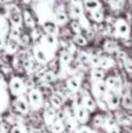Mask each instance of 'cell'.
<instances>
[{
	"instance_id": "ab89813d",
	"label": "cell",
	"mask_w": 132,
	"mask_h": 133,
	"mask_svg": "<svg viewBox=\"0 0 132 133\" xmlns=\"http://www.w3.org/2000/svg\"><path fill=\"white\" fill-rule=\"evenodd\" d=\"M70 5H82V0H69Z\"/></svg>"
},
{
	"instance_id": "603a6c76",
	"label": "cell",
	"mask_w": 132,
	"mask_h": 133,
	"mask_svg": "<svg viewBox=\"0 0 132 133\" xmlns=\"http://www.w3.org/2000/svg\"><path fill=\"white\" fill-rule=\"evenodd\" d=\"M105 77H107V72L105 70L101 68H91L90 70V81L91 83H97V82H104Z\"/></svg>"
},
{
	"instance_id": "83f0119b",
	"label": "cell",
	"mask_w": 132,
	"mask_h": 133,
	"mask_svg": "<svg viewBox=\"0 0 132 133\" xmlns=\"http://www.w3.org/2000/svg\"><path fill=\"white\" fill-rule=\"evenodd\" d=\"M70 41L78 48H84L89 44V39L87 36L82 34H77V35H72V37L70 39Z\"/></svg>"
},
{
	"instance_id": "ba28073f",
	"label": "cell",
	"mask_w": 132,
	"mask_h": 133,
	"mask_svg": "<svg viewBox=\"0 0 132 133\" xmlns=\"http://www.w3.org/2000/svg\"><path fill=\"white\" fill-rule=\"evenodd\" d=\"M104 99L108 104L109 111H114L115 112V111H117L119 109V106H121V95L115 91L108 90L104 96Z\"/></svg>"
},
{
	"instance_id": "74e56055",
	"label": "cell",
	"mask_w": 132,
	"mask_h": 133,
	"mask_svg": "<svg viewBox=\"0 0 132 133\" xmlns=\"http://www.w3.org/2000/svg\"><path fill=\"white\" fill-rule=\"evenodd\" d=\"M78 133H95V130L91 129V127H88L85 125H82V126L78 127Z\"/></svg>"
},
{
	"instance_id": "60d3db41",
	"label": "cell",
	"mask_w": 132,
	"mask_h": 133,
	"mask_svg": "<svg viewBox=\"0 0 132 133\" xmlns=\"http://www.w3.org/2000/svg\"><path fill=\"white\" fill-rule=\"evenodd\" d=\"M2 122H4V118H2V116L1 115H0V124H1V123Z\"/></svg>"
},
{
	"instance_id": "8992f818",
	"label": "cell",
	"mask_w": 132,
	"mask_h": 133,
	"mask_svg": "<svg viewBox=\"0 0 132 133\" xmlns=\"http://www.w3.org/2000/svg\"><path fill=\"white\" fill-rule=\"evenodd\" d=\"M9 92L5 76L0 72V115L4 113L9 106Z\"/></svg>"
},
{
	"instance_id": "6da1fadb",
	"label": "cell",
	"mask_w": 132,
	"mask_h": 133,
	"mask_svg": "<svg viewBox=\"0 0 132 133\" xmlns=\"http://www.w3.org/2000/svg\"><path fill=\"white\" fill-rule=\"evenodd\" d=\"M32 56L36 63L47 64L48 62H50L51 60H54L56 57V51L42 46L39 42H35L32 48Z\"/></svg>"
},
{
	"instance_id": "5b68a950",
	"label": "cell",
	"mask_w": 132,
	"mask_h": 133,
	"mask_svg": "<svg viewBox=\"0 0 132 133\" xmlns=\"http://www.w3.org/2000/svg\"><path fill=\"white\" fill-rule=\"evenodd\" d=\"M12 109L18 116H27L30 112V109L26 95L14 97L12 101Z\"/></svg>"
},
{
	"instance_id": "9c48e42d",
	"label": "cell",
	"mask_w": 132,
	"mask_h": 133,
	"mask_svg": "<svg viewBox=\"0 0 132 133\" xmlns=\"http://www.w3.org/2000/svg\"><path fill=\"white\" fill-rule=\"evenodd\" d=\"M82 104L81 105L88 111L89 113H93L96 111L97 109V104H96V99L91 96V94L89 91H85V90H82Z\"/></svg>"
},
{
	"instance_id": "8d00e7d4",
	"label": "cell",
	"mask_w": 132,
	"mask_h": 133,
	"mask_svg": "<svg viewBox=\"0 0 132 133\" xmlns=\"http://www.w3.org/2000/svg\"><path fill=\"white\" fill-rule=\"evenodd\" d=\"M96 104H97V108H100L101 110L104 111V112L109 111V108H108V104H107V102H105L104 97H101V98L96 99Z\"/></svg>"
},
{
	"instance_id": "7a4b0ae2",
	"label": "cell",
	"mask_w": 132,
	"mask_h": 133,
	"mask_svg": "<svg viewBox=\"0 0 132 133\" xmlns=\"http://www.w3.org/2000/svg\"><path fill=\"white\" fill-rule=\"evenodd\" d=\"M7 88H8L9 95H12L13 97L22 96V95L27 94V84H26V79L22 76L12 75L7 83Z\"/></svg>"
},
{
	"instance_id": "8fae6325",
	"label": "cell",
	"mask_w": 132,
	"mask_h": 133,
	"mask_svg": "<svg viewBox=\"0 0 132 133\" xmlns=\"http://www.w3.org/2000/svg\"><path fill=\"white\" fill-rule=\"evenodd\" d=\"M74 117L80 125H85L90 119V113L82 105L74 106Z\"/></svg>"
},
{
	"instance_id": "52a82bcc",
	"label": "cell",
	"mask_w": 132,
	"mask_h": 133,
	"mask_svg": "<svg viewBox=\"0 0 132 133\" xmlns=\"http://www.w3.org/2000/svg\"><path fill=\"white\" fill-rule=\"evenodd\" d=\"M104 83L107 85L108 90H111V91H115L117 94L122 95L123 92V82H122L121 77L117 75H110V76H107L104 79Z\"/></svg>"
},
{
	"instance_id": "d6986e66",
	"label": "cell",
	"mask_w": 132,
	"mask_h": 133,
	"mask_svg": "<svg viewBox=\"0 0 132 133\" xmlns=\"http://www.w3.org/2000/svg\"><path fill=\"white\" fill-rule=\"evenodd\" d=\"M121 105L123 106L124 110L126 111H132V94L131 90L124 89L121 95Z\"/></svg>"
},
{
	"instance_id": "f35d334b",
	"label": "cell",
	"mask_w": 132,
	"mask_h": 133,
	"mask_svg": "<svg viewBox=\"0 0 132 133\" xmlns=\"http://www.w3.org/2000/svg\"><path fill=\"white\" fill-rule=\"evenodd\" d=\"M7 37L6 36H0V51H4L5 46H6Z\"/></svg>"
},
{
	"instance_id": "30bf717a",
	"label": "cell",
	"mask_w": 132,
	"mask_h": 133,
	"mask_svg": "<svg viewBox=\"0 0 132 133\" xmlns=\"http://www.w3.org/2000/svg\"><path fill=\"white\" fill-rule=\"evenodd\" d=\"M65 89L70 94H76L82 89V78L80 75H71L65 79Z\"/></svg>"
},
{
	"instance_id": "d590c367",
	"label": "cell",
	"mask_w": 132,
	"mask_h": 133,
	"mask_svg": "<svg viewBox=\"0 0 132 133\" xmlns=\"http://www.w3.org/2000/svg\"><path fill=\"white\" fill-rule=\"evenodd\" d=\"M9 133H27V130H26V126L23 124L16 123L13 126H11V132Z\"/></svg>"
},
{
	"instance_id": "b9f144b4",
	"label": "cell",
	"mask_w": 132,
	"mask_h": 133,
	"mask_svg": "<svg viewBox=\"0 0 132 133\" xmlns=\"http://www.w3.org/2000/svg\"><path fill=\"white\" fill-rule=\"evenodd\" d=\"M72 133H78V131H75V132H72Z\"/></svg>"
},
{
	"instance_id": "3957f363",
	"label": "cell",
	"mask_w": 132,
	"mask_h": 133,
	"mask_svg": "<svg viewBox=\"0 0 132 133\" xmlns=\"http://www.w3.org/2000/svg\"><path fill=\"white\" fill-rule=\"evenodd\" d=\"M115 39L130 40L131 39V27L125 18H117L114 22V35Z\"/></svg>"
},
{
	"instance_id": "e0dca14e",
	"label": "cell",
	"mask_w": 132,
	"mask_h": 133,
	"mask_svg": "<svg viewBox=\"0 0 132 133\" xmlns=\"http://www.w3.org/2000/svg\"><path fill=\"white\" fill-rule=\"evenodd\" d=\"M84 14L91 21V23H98L100 25V23L104 22V20H105V14H104L103 8H98L91 12H84Z\"/></svg>"
},
{
	"instance_id": "484cf974",
	"label": "cell",
	"mask_w": 132,
	"mask_h": 133,
	"mask_svg": "<svg viewBox=\"0 0 132 133\" xmlns=\"http://www.w3.org/2000/svg\"><path fill=\"white\" fill-rule=\"evenodd\" d=\"M91 125H93L91 129H94V130H103L105 125V116L101 115V113L95 115L91 118Z\"/></svg>"
},
{
	"instance_id": "4dcf8cb0",
	"label": "cell",
	"mask_w": 132,
	"mask_h": 133,
	"mask_svg": "<svg viewBox=\"0 0 132 133\" xmlns=\"http://www.w3.org/2000/svg\"><path fill=\"white\" fill-rule=\"evenodd\" d=\"M43 34H44V33H43V29H42V27H37V26L35 28H33V29L29 30V35H30V37H32V41L34 42V43L39 41Z\"/></svg>"
},
{
	"instance_id": "44dd1931",
	"label": "cell",
	"mask_w": 132,
	"mask_h": 133,
	"mask_svg": "<svg viewBox=\"0 0 132 133\" xmlns=\"http://www.w3.org/2000/svg\"><path fill=\"white\" fill-rule=\"evenodd\" d=\"M20 48H21V46L18 41L7 39L6 46H5V49H4V53H5V55H7V56H13L20 50Z\"/></svg>"
},
{
	"instance_id": "f1b7e54d",
	"label": "cell",
	"mask_w": 132,
	"mask_h": 133,
	"mask_svg": "<svg viewBox=\"0 0 132 133\" xmlns=\"http://www.w3.org/2000/svg\"><path fill=\"white\" fill-rule=\"evenodd\" d=\"M72 58H74V56H72L68 50H65V49L60 50V56H58L60 66H67L72 61Z\"/></svg>"
},
{
	"instance_id": "ffe728a7",
	"label": "cell",
	"mask_w": 132,
	"mask_h": 133,
	"mask_svg": "<svg viewBox=\"0 0 132 133\" xmlns=\"http://www.w3.org/2000/svg\"><path fill=\"white\" fill-rule=\"evenodd\" d=\"M117 64L116 60H115L114 57H112L111 55H101V60H100V65H98V68L103 69V70H110V69L115 68Z\"/></svg>"
},
{
	"instance_id": "277c9868",
	"label": "cell",
	"mask_w": 132,
	"mask_h": 133,
	"mask_svg": "<svg viewBox=\"0 0 132 133\" xmlns=\"http://www.w3.org/2000/svg\"><path fill=\"white\" fill-rule=\"evenodd\" d=\"M26 97H27L30 111H39L43 108L44 96L37 88H33V89L28 90L27 94H26Z\"/></svg>"
},
{
	"instance_id": "7c38bea8",
	"label": "cell",
	"mask_w": 132,
	"mask_h": 133,
	"mask_svg": "<svg viewBox=\"0 0 132 133\" xmlns=\"http://www.w3.org/2000/svg\"><path fill=\"white\" fill-rule=\"evenodd\" d=\"M101 48H102L103 53H105L107 55H114L118 49H121L118 42L115 39H112V37H107V39L102 42V47H101Z\"/></svg>"
},
{
	"instance_id": "d6a6232c",
	"label": "cell",
	"mask_w": 132,
	"mask_h": 133,
	"mask_svg": "<svg viewBox=\"0 0 132 133\" xmlns=\"http://www.w3.org/2000/svg\"><path fill=\"white\" fill-rule=\"evenodd\" d=\"M32 37L28 33H21L20 35V39H19V43H20L21 47H29L30 43H32Z\"/></svg>"
},
{
	"instance_id": "d4e9b609",
	"label": "cell",
	"mask_w": 132,
	"mask_h": 133,
	"mask_svg": "<svg viewBox=\"0 0 132 133\" xmlns=\"http://www.w3.org/2000/svg\"><path fill=\"white\" fill-rule=\"evenodd\" d=\"M84 12H91L95 9L102 8V2L101 0H82Z\"/></svg>"
},
{
	"instance_id": "5bb4252c",
	"label": "cell",
	"mask_w": 132,
	"mask_h": 133,
	"mask_svg": "<svg viewBox=\"0 0 132 133\" xmlns=\"http://www.w3.org/2000/svg\"><path fill=\"white\" fill-rule=\"evenodd\" d=\"M108 91V88L105 85L104 82H97V83H91L90 85V90L89 92L91 94V96L95 99L101 98V97H104L105 94Z\"/></svg>"
},
{
	"instance_id": "ac0fdd59",
	"label": "cell",
	"mask_w": 132,
	"mask_h": 133,
	"mask_svg": "<svg viewBox=\"0 0 132 133\" xmlns=\"http://www.w3.org/2000/svg\"><path fill=\"white\" fill-rule=\"evenodd\" d=\"M54 22L60 28H63L64 26H67V23L69 22V15L64 9H57V11L54 13Z\"/></svg>"
},
{
	"instance_id": "9a60e30c",
	"label": "cell",
	"mask_w": 132,
	"mask_h": 133,
	"mask_svg": "<svg viewBox=\"0 0 132 133\" xmlns=\"http://www.w3.org/2000/svg\"><path fill=\"white\" fill-rule=\"evenodd\" d=\"M22 19H23V25L26 26L27 29H33L37 26V20L35 18V15L33 14V12L28 8H23L22 11Z\"/></svg>"
},
{
	"instance_id": "cb8c5ba5",
	"label": "cell",
	"mask_w": 132,
	"mask_h": 133,
	"mask_svg": "<svg viewBox=\"0 0 132 133\" xmlns=\"http://www.w3.org/2000/svg\"><path fill=\"white\" fill-rule=\"evenodd\" d=\"M68 15H69V19H71V20H78L81 16L84 15L83 5H70Z\"/></svg>"
},
{
	"instance_id": "4fadbf2b",
	"label": "cell",
	"mask_w": 132,
	"mask_h": 133,
	"mask_svg": "<svg viewBox=\"0 0 132 133\" xmlns=\"http://www.w3.org/2000/svg\"><path fill=\"white\" fill-rule=\"evenodd\" d=\"M65 103V97L63 96L62 92L60 91H54L53 94L49 96V105L54 108L55 110H60L63 108Z\"/></svg>"
},
{
	"instance_id": "f546056e",
	"label": "cell",
	"mask_w": 132,
	"mask_h": 133,
	"mask_svg": "<svg viewBox=\"0 0 132 133\" xmlns=\"http://www.w3.org/2000/svg\"><path fill=\"white\" fill-rule=\"evenodd\" d=\"M9 22L7 20L6 16L0 15V36H6L8 35V30H9Z\"/></svg>"
},
{
	"instance_id": "e575fe53",
	"label": "cell",
	"mask_w": 132,
	"mask_h": 133,
	"mask_svg": "<svg viewBox=\"0 0 132 133\" xmlns=\"http://www.w3.org/2000/svg\"><path fill=\"white\" fill-rule=\"evenodd\" d=\"M122 64H123L126 72H128L129 75H132V57H130L129 55H126V57L123 60Z\"/></svg>"
},
{
	"instance_id": "2e32d148",
	"label": "cell",
	"mask_w": 132,
	"mask_h": 133,
	"mask_svg": "<svg viewBox=\"0 0 132 133\" xmlns=\"http://www.w3.org/2000/svg\"><path fill=\"white\" fill-rule=\"evenodd\" d=\"M42 29H43L44 34H48V35H54V36H60V30L61 28L54 22L53 20H46L42 22L41 25Z\"/></svg>"
},
{
	"instance_id": "4316f807",
	"label": "cell",
	"mask_w": 132,
	"mask_h": 133,
	"mask_svg": "<svg viewBox=\"0 0 132 133\" xmlns=\"http://www.w3.org/2000/svg\"><path fill=\"white\" fill-rule=\"evenodd\" d=\"M48 130L50 133H63V132H65L64 123L62 120H58L57 118H55L54 122L48 126Z\"/></svg>"
},
{
	"instance_id": "1f68e13d",
	"label": "cell",
	"mask_w": 132,
	"mask_h": 133,
	"mask_svg": "<svg viewBox=\"0 0 132 133\" xmlns=\"http://www.w3.org/2000/svg\"><path fill=\"white\" fill-rule=\"evenodd\" d=\"M21 33H22V32H21V28L9 27L7 39H11V40H14V41H18V42H19V39H20Z\"/></svg>"
},
{
	"instance_id": "7402d4cb",
	"label": "cell",
	"mask_w": 132,
	"mask_h": 133,
	"mask_svg": "<svg viewBox=\"0 0 132 133\" xmlns=\"http://www.w3.org/2000/svg\"><path fill=\"white\" fill-rule=\"evenodd\" d=\"M44 124L47 125V127L54 122V119L56 118V110L54 108H51L50 105H46L43 109V115H42Z\"/></svg>"
},
{
	"instance_id": "836d02e7",
	"label": "cell",
	"mask_w": 132,
	"mask_h": 133,
	"mask_svg": "<svg viewBox=\"0 0 132 133\" xmlns=\"http://www.w3.org/2000/svg\"><path fill=\"white\" fill-rule=\"evenodd\" d=\"M70 32L72 33V35H77V34H83V29H82L81 25L77 20H71L70 22V27H69Z\"/></svg>"
}]
</instances>
